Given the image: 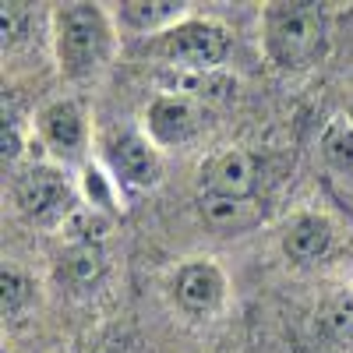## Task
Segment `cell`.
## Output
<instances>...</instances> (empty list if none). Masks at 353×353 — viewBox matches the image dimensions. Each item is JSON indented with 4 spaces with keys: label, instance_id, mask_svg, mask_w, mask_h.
<instances>
[{
    "label": "cell",
    "instance_id": "cell-1",
    "mask_svg": "<svg viewBox=\"0 0 353 353\" xmlns=\"http://www.w3.org/2000/svg\"><path fill=\"white\" fill-rule=\"evenodd\" d=\"M321 36L325 21L318 4L290 0V4H269L265 11V46L283 68H304L321 50Z\"/></svg>",
    "mask_w": 353,
    "mask_h": 353
},
{
    "label": "cell",
    "instance_id": "cell-2",
    "mask_svg": "<svg viewBox=\"0 0 353 353\" xmlns=\"http://www.w3.org/2000/svg\"><path fill=\"white\" fill-rule=\"evenodd\" d=\"M57 61H61V71L78 78L88 74L110 46V28L106 18L96 4H68L57 11Z\"/></svg>",
    "mask_w": 353,
    "mask_h": 353
},
{
    "label": "cell",
    "instance_id": "cell-3",
    "mask_svg": "<svg viewBox=\"0 0 353 353\" xmlns=\"http://www.w3.org/2000/svg\"><path fill=\"white\" fill-rule=\"evenodd\" d=\"M149 53L176 71H212L230 53V32L216 21H181L159 32Z\"/></svg>",
    "mask_w": 353,
    "mask_h": 353
},
{
    "label": "cell",
    "instance_id": "cell-4",
    "mask_svg": "<svg viewBox=\"0 0 353 353\" xmlns=\"http://www.w3.org/2000/svg\"><path fill=\"white\" fill-rule=\"evenodd\" d=\"M149 134L159 145H184L205 128V110L184 96H159L149 106Z\"/></svg>",
    "mask_w": 353,
    "mask_h": 353
},
{
    "label": "cell",
    "instance_id": "cell-5",
    "mask_svg": "<svg viewBox=\"0 0 353 353\" xmlns=\"http://www.w3.org/2000/svg\"><path fill=\"white\" fill-rule=\"evenodd\" d=\"M14 198H18V209L25 216L46 219L50 212L61 209V205H68V181L50 166H32L18 176Z\"/></svg>",
    "mask_w": 353,
    "mask_h": 353
},
{
    "label": "cell",
    "instance_id": "cell-6",
    "mask_svg": "<svg viewBox=\"0 0 353 353\" xmlns=\"http://www.w3.org/2000/svg\"><path fill=\"white\" fill-rule=\"evenodd\" d=\"M258 188V163L251 152L230 149L216 156L205 170V194H219V198H251Z\"/></svg>",
    "mask_w": 353,
    "mask_h": 353
},
{
    "label": "cell",
    "instance_id": "cell-7",
    "mask_svg": "<svg viewBox=\"0 0 353 353\" xmlns=\"http://www.w3.org/2000/svg\"><path fill=\"white\" fill-rule=\"evenodd\" d=\"M173 290H176V301H181L184 311L209 314V311L219 307L226 286H223V272L216 269L212 261H194V265H184L181 269Z\"/></svg>",
    "mask_w": 353,
    "mask_h": 353
},
{
    "label": "cell",
    "instance_id": "cell-8",
    "mask_svg": "<svg viewBox=\"0 0 353 353\" xmlns=\"http://www.w3.org/2000/svg\"><path fill=\"white\" fill-rule=\"evenodd\" d=\"M110 159H113V170L121 173L124 181L138 184V188H149V184L159 181V156H156L152 145L145 138H138V134L113 138Z\"/></svg>",
    "mask_w": 353,
    "mask_h": 353
},
{
    "label": "cell",
    "instance_id": "cell-9",
    "mask_svg": "<svg viewBox=\"0 0 353 353\" xmlns=\"http://www.w3.org/2000/svg\"><path fill=\"white\" fill-rule=\"evenodd\" d=\"M329 248H332V226L321 216H301V219H293L290 230L283 233V251H286L290 261L311 265L318 258H325Z\"/></svg>",
    "mask_w": 353,
    "mask_h": 353
},
{
    "label": "cell",
    "instance_id": "cell-10",
    "mask_svg": "<svg viewBox=\"0 0 353 353\" xmlns=\"http://www.w3.org/2000/svg\"><path fill=\"white\" fill-rule=\"evenodd\" d=\"M201 219L219 233H241L251 230L261 219V205H254V198H219V194H201L198 201Z\"/></svg>",
    "mask_w": 353,
    "mask_h": 353
},
{
    "label": "cell",
    "instance_id": "cell-11",
    "mask_svg": "<svg viewBox=\"0 0 353 353\" xmlns=\"http://www.w3.org/2000/svg\"><path fill=\"white\" fill-rule=\"evenodd\" d=\"M39 131L61 156H74L85 141V121L74 103H53L39 113Z\"/></svg>",
    "mask_w": 353,
    "mask_h": 353
},
{
    "label": "cell",
    "instance_id": "cell-12",
    "mask_svg": "<svg viewBox=\"0 0 353 353\" xmlns=\"http://www.w3.org/2000/svg\"><path fill=\"white\" fill-rule=\"evenodd\" d=\"M163 88H170V92L184 96V99H230V92L237 85H233V78H223L216 71H176V68H166L159 74Z\"/></svg>",
    "mask_w": 353,
    "mask_h": 353
},
{
    "label": "cell",
    "instance_id": "cell-13",
    "mask_svg": "<svg viewBox=\"0 0 353 353\" xmlns=\"http://www.w3.org/2000/svg\"><path fill=\"white\" fill-rule=\"evenodd\" d=\"M106 272V258L99 251V244H74L64 258H61V276L68 279V286L74 290H88L96 286Z\"/></svg>",
    "mask_w": 353,
    "mask_h": 353
},
{
    "label": "cell",
    "instance_id": "cell-14",
    "mask_svg": "<svg viewBox=\"0 0 353 353\" xmlns=\"http://www.w3.org/2000/svg\"><path fill=\"white\" fill-rule=\"evenodd\" d=\"M181 8L184 4H173V0H131V4L121 8V18L134 28H159L173 18H181Z\"/></svg>",
    "mask_w": 353,
    "mask_h": 353
},
{
    "label": "cell",
    "instance_id": "cell-15",
    "mask_svg": "<svg viewBox=\"0 0 353 353\" xmlns=\"http://www.w3.org/2000/svg\"><path fill=\"white\" fill-rule=\"evenodd\" d=\"M321 149H325V159H329L336 170H353V128L343 124V121H336V124L325 131Z\"/></svg>",
    "mask_w": 353,
    "mask_h": 353
},
{
    "label": "cell",
    "instance_id": "cell-16",
    "mask_svg": "<svg viewBox=\"0 0 353 353\" xmlns=\"http://www.w3.org/2000/svg\"><path fill=\"white\" fill-rule=\"evenodd\" d=\"M0 286H4V314H18L28 304V297H32V293H28V279L18 269H4Z\"/></svg>",
    "mask_w": 353,
    "mask_h": 353
},
{
    "label": "cell",
    "instance_id": "cell-17",
    "mask_svg": "<svg viewBox=\"0 0 353 353\" xmlns=\"http://www.w3.org/2000/svg\"><path fill=\"white\" fill-rule=\"evenodd\" d=\"M92 353H128V346H124V339H117V336H110V339H103Z\"/></svg>",
    "mask_w": 353,
    "mask_h": 353
},
{
    "label": "cell",
    "instance_id": "cell-18",
    "mask_svg": "<svg viewBox=\"0 0 353 353\" xmlns=\"http://www.w3.org/2000/svg\"><path fill=\"white\" fill-rule=\"evenodd\" d=\"M346 113H350V121H353V99H350V106H346Z\"/></svg>",
    "mask_w": 353,
    "mask_h": 353
}]
</instances>
